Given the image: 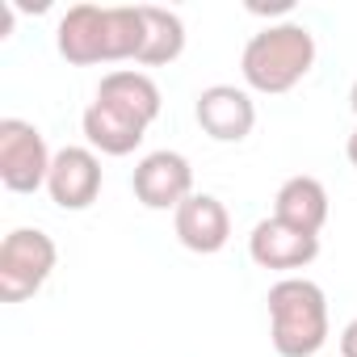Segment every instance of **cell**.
<instances>
[{
    "instance_id": "obj_1",
    "label": "cell",
    "mask_w": 357,
    "mask_h": 357,
    "mask_svg": "<svg viewBox=\"0 0 357 357\" xmlns=\"http://www.w3.org/2000/svg\"><path fill=\"white\" fill-rule=\"evenodd\" d=\"M55 47L68 63H122L143 51V9L139 5H72L59 17Z\"/></svg>"
},
{
    "instance_id": "obj_2",
    "label": "cell",
    "mask_w": 357,
    "mask_h": 357,
    "mask_svg": "<svg viewBox=\"0 0 357 357\" xmlns=\"http://www.w3.org/2000/svg\"><path fill=\"white\" fill-rule=\"evenodd\" d=\"M315 68V34L303 22H278L265 26L244 43L240 72L252 93H290L307 72Z\"/></svg>"
},
{
    "instance_id": "obj_3",
    "label": "cell",
    "mask_w": 357,
    "mask_h": 357,
    "mask_svg": "<svg viewBox=\"0 0 357 357\" xmlns=\"http://www.w3.org/2000/svg\"><path fill=\"white\" fill-rule=\"evenodd\" d=\"M278 357H319L328 340V294L311 278H282L265 294Z\"/></svg>"
},
{
    "instance_id": "obj_4",
    "label": "cell",
    "mask_w": 357,
    "mask_h": 357,
    "mask_svg": "<svg viewBox=\"0 0 357 357\" xmlns=\"http://www.w3.org/2000/svg\"><path fill=\"white\" fill-rule=\"evenodd\" d=\"M59 248L43 227H13L0 244V303L34 298L55 273Z\"/></svg>"
},
{
    "instance_id": "obj_5",
    "label": "cell",
    "mask_w": 357,
    "mask_h": 357,
    "mask_svg": "<svg viewBox=\"0 0 357 357\" xmlns=\"http://www.w3.org/2000/svg\"><path fill=\"white\" fill-rule=\"evenodd\" d=\"M55 151L47 147L43 130L26 118H0V185L9 194H38L47 190Z\"/></svg>"
},
{
    "instance_id": "obj_6",
    "label": "cell",
    "mask_w": 357,
    "mask_h": 357,
    "mask_svg": "<svg viewBox=\"0 0 357 357\" xmlns=\"http://www.w3.org/2000/svg\"><path fill=\"white\" fill-rule=\"evenodd\" d=\"M130 190H135V198L147 211H176V206L194 194V164L181 151H168V147L147 151L135 164Z\"/></svg>"
},
{
    "instance_id": "obj_7",
    "label": "cell",
    "mask_w": 357,
    "mask_h": 357,
    "mask_svg": "<svg viewBox=\"0 0 357 357\" xmlns=\"http://www.w3.org/2000/svg\"><path fill=\"white\" fill-rule=\"evenodd\" d=\"M105 185V172H101V155L93 147L68 143L55 151L51 160V176H47V194L59 211H89L97 202Z\"/></svg>"
},
{
    "instance_id": "obj_8",
    "label": "cell",
    "mask_w": 357,
    "mask_h": 357,
    "mask_svg": "<svg viewBox=\"0 0 357 357\" xmlns=\"http://www.w3.org/2000/svg\"><path fill=\"white\" fill-rule=\"evenodd\" d=\"M194 118H198L202 135H211L215 143H244L257 126V101L248 97V89L211 84V89L198 93Z\"/></svg>"
},
{
    "instance_id": "obj_9",
    "label": "cell",
    "mask_w": 357,
    "mask_h": 357,
    "mask_svg": "<svg viewBox=\"0 0 357 357\" xmlns=\"http://www.w3.org/2000/svg\"><path fill=\"white\" fill-rule=\"evenodd\" d=\"M248 257L252 265L261 269H278V273H290L294 269H307L315 257H319V236H307V231H294L286 227L282 219H261L248 236Z\"/></svg>"
},
{
    "instance_id": "obj_10",
    "label": "cell",
    "mask_w": 357,
    "mask_h": 357,
    "mask_svg": "<svg viewBox=\"0 0 357 357\" xmlns=\"http://www.w3.org/2000/svg\"><path fill=\"white\" fill-rule=\"evenodd\" d=\"M172 231L190 252L215 257L231 240V215H227V206L215 194H190L181 206L172 211Z\"/></svg>"
},
{
    "instance_id": "obj_11",
    "label": "cell",
    "mask_w": 357,
    "mask_h": 357,
    "mask_svg": "<svg viewBox=\"0 0 357 357\" xmlns=\"http://www.w3.org/2000/svg\"><path fill=\"white\" fill-rule=\"evenodd\" d=\"M273 219H282L294 231L319 236L324 223H328V190H324V181L319 176H307V172L282 181L278 194H273Z\"/></svg>"
},
{
    "instance_id": "obj_12",
    "label": "cell",
    "mask_w": 357,
    "mask_h": 357,
    "mask_svg": "<svg viewBox=\"0 0 357 357\" xmlns=\"http://www.w3.org/2000/svg\"><path fill=\"white\" fill-rule=\"evenodd\" d=\"M80 126H84L89 147L101 151V155H130V151L143 143V135H147V126H143L139 118H130L126 109L105 105V101H97V97L89 101Z\"/></svg>"
},
{
    "instance_id": "obj_13",
    "label": "cell",
    "mask_w": 357,
    "mask_h": 357,
    "mask_svg": "<svg viewBox=\"0 0 357 357\" xmlns=\"http://www.w3.org/2000/svg\"><path fill=\"white\" fill-rule=\"evenodd\" d=\"M97 101L126 109V114L139 118L143 126H151V122L160 118V109H164L160 84H155L147 72H135V68H114V72H105L101 84H97Z\"/></svg>"
},
{
    "instance_id": "obj_14",
    "label": "cell",
    "mask_w": 357,
    "mask_h": 357,
    "mask_svg": "<svg viewBox=\"0 0 357 357\" xmlns=\"http://www.w3.org/2000/svg\"><path fill=\"white\" fill-rule=\"evenodd\" d=\"M139 9H143V51H139L135 63L164 68L172 59H181V51H185V22L172 9H160V5H139Z\"/></svg>"
},
{
    "instance_id": "obj_15",
    "label": "cell",
    "mask_w": 357,
    "mask_h": 357,
    "mask_svg": "<svg viewBox=\"0 0 357 357\" xmlns=\"http://www.w3.org/2000/svg\"><path fill=\"white\" fill-rule=\"evenodd\" d=\"M340 357H357V319L340 328Z\"/></svg>"
},
{
    "instance_id": "obj_16",
    "label": "cell",
    "mask_w": 357,
    "mask_h": 357,
    "mask_svg": "<svg viewBox=\"0 0 357 357\" xmlns=\"http://www.w3.org/2000/svg\"><path fill=\"white\" fill-rule=\"evenodd\" d=\"M248 13H290V0H278V5H248Z\"/></svg>"
},
{
    "instance_id": "obj_17",
    "label": "cell",
    "mask_w": 357,
    "mask_h": 357,
    "mask_svg": "<svg viewBox=\"0 0 357 357\" xmlns=\"http://www.w3.org/2000/svg\"><path fill=\"white\" fill-rule=\"evenodd\" d=\"M344 155H349V164L357 168V126H353V135H349V143H344Z\"/></svg>"
},
{
    "instance_id": "obj_18",
    "label": "cell",
    "mask_w": 357,
    "mask_h": 357,
    "mask_svg": "<svg viewBox=\"0 0 357 357\" xmlns=\"http://www.w3.org/2000/svg\"><path fill=\"white\" fill-rule=\"evenodd\" d=\"M349 105H353V114H357V80H353V89H349Z\"/></svg>"
},
{
    "instance_id": "obj_19",
    "label": "cell",
    "mask_w": 357,
    "mask_h": 357,
    "mask_svg": "<svg viewBox=\"0 0 357 357\" xmlns=\"http://www.w3.org/2000/svg\"><path fill=\"white\" fill-rule=\"evenodd\" d=\"M319 357H336V353H319Z\"/></svg>"
}]
</instances>
